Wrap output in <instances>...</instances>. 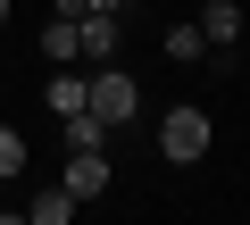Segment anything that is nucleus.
I'll list each match as a JSON object with an SVG mask.
<instances>
[{"mask_svg": "<svg viewBox=\"0 0 250 225\" xmlns=\"http://www.w3.org/2000/svg\"><path fill=\"white\" fill-rule=\"evenodd\" d=\"M83 108H92L100 125H125V117L142 108V92H134V75H125V67H108V59H100V67L83 75Z\"/></svg>", "mask_w": 250, "mask_h": 225, "instance_id": "obj_1", "label": "nucleus"}, {"mask_svg": "<svg viewBox=\"0 0 250 225\" xmlns=\"http://www.w3.org/2000/svg\"><path fill=\"white\" fill-rule=\"evenodd\" d=\"M159 150H167L175 167L208 159V117H200V108H167V117H159Z\"/></svg>", "mask_w": 250, "mask_h": 225, "instance_id": "obj_2", "label": "nucleus"}, {"mask_svg": "<svg viewBox=\"0 0 250 225\" xmlns=\"http://www.w3.org/2000/svg\"><path fill=\"white\" fill-rule=\"evenodd\" d=\"M59 184H67L75 200H100V192H108V150H100V142H75V150H67V175H59Z\"/></svg>", "mask_w": 250, "mask_h": 225, "instance_id": "obj_3", "label": "nucleus"}, {"mask_svg": "<svg viewBox=\"0 0 250 225\" xmlns=\"http://www.w3.org/2000/svg\"><path fill=\"white\" fill-rule=\"evenodd\" d=\"M117 42H125V34H117V9L75 17V59H92V67H100V59H117Z\"/></svg>", "mask_w": 250, "mask_h": 225, "instance_id": "obj_4", "label": "nucleus"}, {"mask_svg": "<svg viewBox=\"0 0 250 225\" xmlns=\"http://www.w3.org/2000/svg\"><path fill=\"white\" fill-rule=\"evenodd\" d=\"M192 25L208 34V50H233V42H242V9H233V0H208V9H200Z\"/></svg>", "mask_w": 250, "mask_h": 225, "instance_id": "obj_5", "label": "nucleus"}, {"mask_svg": "<svg viewBox=\"0 0 250 225\" xmlns=\"http://www.w3.org/2000/svg\"><path fill=\"white\" fill-rule=\"evenodd\" d=\"M25 217H34V225H67V217H75V192H67V184H50V192H34V200H25Z\"/></svg>", "mask_w": 250, "mask_h": 225, "instance_id": "obj_6", "label": "nucleus"}, {"mask_svg": "<svg viewBox=\"0 0 250 225\" xmlns=\"http://www.w3.org/2000/svg\"><path fill=\"white\" fill-rule=\"evenodd\" d=\"M50 117L67 125V117H83V75L67 67V75H50Z\"/></svg>", "mask_w": 250, "mask_h": 225, "instance_id": "obj_7", "label": "nucleus"}, {"mask_svg": "<svg viewBox=\"0 0 250 225\" xmlns=\"http://www.w3.org/2000/svg\"><path fill=\"white\" fill-rule=\"evenodd\" d=\"M42 59L50 67H75V17H50L42 25Z\"/></svg>", "mask_w": 250, "mask_h": 225, "instance_id": "obj_8", "label": "nucleus"}, {"mask_svg": "<svg viewBox=\"0 0 250 225\" xmlns=\"http://www.w3.org/2000/svg\"><path fill=\"white\" fill-rule=\"evenodd\" d=\"M200 50H208V34H200V25H167V59H175V67H192Z\"/></svg>", "mask_w": 250, "mask_h": 225, "instance_id": "obj_9", "label": "nucleus"}, {"mask_svg": "<svg viewBox=\"0 0 250 225\" xmlns=\"http://www.w3.org/2000/svg\"><path fill=\"white\" fill-rule=\"evenodd\" d=\"M17 167H25V134H17V125H0V175H17Z\"/></svg>", "mask_w": 250, "mask_h": 225, "instance_id": "obj_10", "label": "nucleus"}, {"mask_svg": "<svg viewBox=\"0 0 250 225\" xmlns=\"http://www.w3.org/2000/svg\"><path fill=\"white\" fill-rule=\"evenodd\" d=\"M0 25H9V0H0Z\"/></svg>", "mask_w": 250, "mask_h": 225, "instance_id": "obj_11", "label": "nucleus"}]
</instances>
